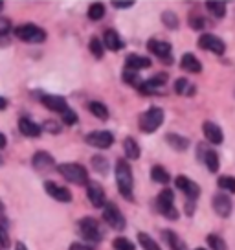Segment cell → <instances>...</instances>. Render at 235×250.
Wrapping results in <instances>:
<instances>
[{
    "instance_id": "2e32d148",
    "label": "cell",
    "mask_w": 235,
    "mask_h": 250,
    "mask_svg": "<svg viewBox=\"0 0 235 250\" xmlns=\"http://www.w3.org/2000/svg\"><path fill=\"white\" fill-rule=\"evenodd\" d=\"M202 133L206 136V140L213 144V146H220L224 142V133L217 124L213 122H204L202 124Z\"/></svg>"
},
{
    "instance_id": "e575fe53",
    "label": "cell",
    "mask_w": 235,
    "mask_h": 250,
    "mask_svg": "<svg viewBox=\"0 0 235 250\" xmlns=\"http://www.w3.org/2000/svg\"><path fill=\"white\" fill-rule=\"evenodd\" d=\"M162 22H164L165 28H169V30H176L178 28V17H176V13L175 11H164L162 13Z\"/></svg>"
},
{
    "instance_id": "f5cc1de1",
    "label": "cell",
    "mask_w": 235,
    "mask_h": 250,
    "mask_svg": "<svg viewBox=\"0 0 235 250\" xmlns=\"http://www.w3.org/2000/svg\"><path fill=\"white\" fill-rule=\"evenodd\" d=\"M2 8H4V4H2V2H0V9H2Z\"/></svg>"
},
{
    "instance_id": "7c38bea8",
    "label": "cell",
    "mask_w": 235,
    "mask_h": 250,
    "mask_svg": "<svg viewBox=\"0 0 235 250\" xmlns=\"http://www.w3.org/2000/svg\"><path fill=\"white\" fill-rule=\"evenodd\" d=\"M175 184H176V188L180 189L184 195L188 197V201H196L198 195H200V188H198V184L193 182L191 179H188V177H184V175L176 177V179H175Z\"/></svg>"
},
{
    "instance_id": "9c48e42d",
    "label": "cell",
    "mask_w": 235,
    "mask_h": 250,
    "mask_svg": "<svg viewBox=\"0 0 235 250\" xmlns=\"http://www.w3.org/2000/svg\"><path fill=\"white\" fill-rule=\"evenodd\" d=\"M85 142L92 147L109 149L114 144V134L109 133V131H92L85 136Z\"/></svg>"
},
{
    "instance_id": "f907efd6",
    "label": "cell",
    "mask_w": 235,
    "mask_h": 250,
    "mask_svg": "<svg viewBox=\"0 0 235 250\" xmlns=\"http://www.w3.org/2000/svg\"><path fill=\"white\" fill-rule=\"evenodd\" d=\"M15 250H28V249H26V245H24V243L19 241V243L15 245Z\"/></svg>"
},
{
    "instance_id": "ee69618b",
    "label": "cell",
    "mask_w": 235,
    "mask_h": 250,
    "mask_svg": "<svg viewBox=\"0 0 235 250\" xmlns=\"http://www.w3.org/2000/svg\"><path fill=\"white\" fill-rule=\"evenodd\" d=\"M9 247V235L4 230V227H0V249H8Z\"/></svg>"
},
{
    "instance_id": "5b68a950",
    "label": "cell",
    "mask_w": 235,
    "mask_h": 250,
    "mask_svg": "<svg viewBox=\"0 0 235 250\" xmlns=\"http://www.w3.org/2000/svg\"><path fill=\"white\" fill-rule=\"evenodd\" d=\"M79 234L85 237L88 243H99L103 239V230L99 227V223L92 217H85L78 223Z\"/></svg>"
},
{
    "instance_id": "8d00e7d4",
    "label": "cell",
    "mask_w": 235,
    "mask_h": 250,
    "mask_svg": "<svg viewBox=\"0 0 235 250\" xmlns=\"http://www.w3.org/2000/svg\"><path fill=\"white\" fill-rule=\"evenodd\" d=\"M189 26H191V30H196V31H200V30H204L206 26H208V21L204 19L200 13H191L189 15Z\"/></svg>"
},
{
    "instance_id": "8fae6325",
    "label": "cell",
    "mask_w": 235,
    "mask_h": 250,
    "mask_svg": "<svg viewBox=\"0 0 235 250\" xmlns=\"http://www.w3.org/2000/svg\"><path fill=\"white\" fill-rule=\"evenodd\" d=\"M86 197H88V201H90V204L94 208H103L107 204L105 189H103V186L99 182H90L88 180V184H86Z\"/></svg>"
},
{
    "instance_id": "3957f363",
    "label": "cell",
    "mask_w": 235,
    "mask_h": 250,
    "mask_svg": "<svg viewBox=\"0 0 235 250\" xmlns=\"http://www.w3.org/2000/svg\"><path fill=\"white\" fill-rule=\"evenodd\" d=\"M57 171L61 173V177H63L64 180H68L72 184H79V186L88 184V171H86L85 166L66 162V164L57 166Z\"/></svg>"
},
{
    "instance_id": "f35d334b",
    "label": "cell",
    "mask_w": 235,
    "mask_h": 250,
    "mask_svg": "<svg viewBox=\"0 0 235 250\" xmlns=\"http://www.w3.org/2000/svg\"><path fill=\"white\" fill-rule=\"evenodd\" d=\"M88 48H90V52L94 54L96 59H101L103 57V41L98 39V37H92L90 42H88Z\"/></svg>"
},
{
    "instance_id": "836d02e7",
    "label": "cell",
    "mask_w": 235,
    "mask_h": 250,
    "mask_svg": "<svg viewBox=\"0 0 235 250\" xmlns=\"http://www.w3.org/2000/svg\"><path fill=\"white\" fill-rule=\"evenodd\" d=\"M92 167H94V171L107 175L109 173V160L105 156H99V155L92 156Z\"/></svg>"
},
{
    "instance_id": "30bf717a",
    "label": "cell",
    "mask_w": 235,
    "mask_h": 250,
    "mask_svg": "<svg viewBox=\"0 0 235 250\" xmlns=\"http://www.w3.org/2000/svg\"><path fill=\"white\" fill-rule=\"evenodd\" d=\"M147 50H149L151 54H155L158 59H162L165 64H171L173 62V57H171V50L173 46L169 42H165V41H160V39H151L147 42Z\"/></svg>"
},
{
    "instance_id": "cb8c5ba5",
    "label": "cell",
    "mask_w": 235,
    "mask_h": 250,
    "mask_svg": "<svg viewBox=\"0 0 235 250\" xmlns=\"http://www.w3.org/2000/svg\"><path fill=\"white\" fill-rule=\"evenodd\" d=\"M123 151H125V156L131 158V160H138L141 155V149L138 146V142L134 140L133 136H127L125 142H123Z\"/></svg>"
},
{
    "instance_id": "60d3db41",
    "label": "cell",
    "mask_w": 235,
    "mask_h": 250,
    "mask_svg": "<svg viewBox=\"0 0 235 250\" xmlns=\"http://www.w3.org/2000/svg\"><path fill=\"white\" fill-rule=\"evenodd\" d=\"M61 118H63V124H66V125H74V124H78V114L74 112L72 109H66L61 114Z\"/></svg>"
},
{
    "instance_id": "74e56055",
    "label": "cell",
    "mask_w": 235,
    "mask_h": 250,
    "mask_svg": "<svg viewBox=\"0 0 235 250\" xmlns=\"http://www.w3.org/2000/svg\"><path fill=\"white\" fill-rule=\"evenodd\" d=\"M123 81H125L127 85L136 86V88H138V86L141 85V81H143V79L140 78V74H138V72L125 70V72H123Z\"/></svg>"
},
{
    "instance_id": "52a82bcc",
    "label": "cell",
    "mask_w": 235,
    "mask_h": 250,
    "mask_svg": "<svg viewBox=\"0 0 235 250\" xmlns=\"http://www.w3.org/2000/svg\"><path fill=\"white\" fill-rule=\"evenodd\" d=\"M103 221L114 230H125L127 227L125 215L121 213V210L114 203H107L103 206Z\"/></svg>"
},
{
    "instance_id": "277c9868",
    "label": "cell",
    "mask_w": 235,
    "mask_h": 250,
    "mask_svg": "<svg viewBox=\"0 0 235 250\" xmlns=\"http://www.w3.org/2000/svg\"><path fill=\"white\" fill-rule=\"evenodd\" d=\"M157 208L164 217L176 221L178 219V210L175 208V193L169 188H164L157 197Z\"/></svg>"
},
{
    "instance_id": "9a60e30c",
    "label": "cell",
    "mask_w": 235,
    "mask_h": 250,
    "mask_svg": "<svg viewBox=\"0 0 235 250\" xmlns=\"http://www.w3.org/2000/svg\"><path fill=\"white\" fill-rule=\"evenodd\" d=\"M44 189H46L48 195L52 197V199H55V201H59V203H70L72 201L70 189L64 186H59V184H55L52 180L44 182Z\"/></svg>"
},
{
    "instance_id": "f6af8a7d",
    "label": "cell",
    "mask_w": 235,
    "mask_h": 250,
    "mask_svg": "<svg viewBox=\"0 0 235 250\" xmlns=\"http://www.w3.org/2000/svg\"><path fill=\"white\" fill-rule=\"evenodd\" d=\"M44 129H46V131H50V133H54V134H57L59 131H61V127L55 124V122H52V120L44 122Z\"/></svg>"
},
{
    "instance_id": "4fadbf2b",
    "label": "cell",
    "mask_w": 235,
    "mask_h": 250,
    "mask_svg": "<svg viewBox=\"0 0 235 250\" xmlns=\"http://www.w3.org/2000/svg\"><path fill=\"white\" fill-rule=\"evenodd\" d=\"M165 81H167V74H157L155 78L141 81V85L138 86V90H140L141 94H145V96H149V94H157L165 86Z\"/></svg>"
},
{
    "instance_id": "7dc6e473",
    "label": "cell",
    "mask_w": 235,
    "mask_h": 250,
    "mask_svg": "<svg viewBox=\"0 0 235 250\" xmlns=\"http://www.w3.org/2000/svg\"><path fill=\"white\" fill-rule=\"evenodd\" d=\"M195 203L196 201H186V213H188V215H193V211H195Z\"/></svg>"
},
{
    "instance_id": "ba28073f",
    "label": "cell",
    "mask_w": 235,
    "mask_h": 250,
    "mask_svg": "<svg viewBox=\"0 0 235 250\" xmlns=\"http://www.w3.org/2000/svg\"><path fill=\"white\" fill-rule=\"evenodd\" d=\"M198 48H202L206 52H212L215 55H222L226 52V44H224V41L217 37V35H213V33H204L198 37Z\"/></svg>"
},
{
    "instance_id": "b9f144b4",
    "label": "cell",
    "mask_w": 235,
    "mask_h": 250,
    "mask_svg": "<svg viewBox=\"0 0 235 250\" xmlns=\"http://www.w3.org/2000/svg\"><path fill=\"white\" fill-rule=\"evenodd\" d=\"M9 31H11V21L6 17H0V37L8 35Z\"/></svg>"
},
{
    "instance_id": "c3c4849f",
    "label": "cell",
    "mask_w": 235,
    "mask_h": 250,
    "mask_svg": "<svg viewBox=\"0 0 235 250\" xmlns=\"http://www.w3.org/2000/svg\"><path fill=\"white\" fill-rule=\"evenodd\" d=\"M6 144H8V140H6V134H2V133H0V149H4V147H6Z\"/></svg>"
},
{
    "instance_id": "f1b7e54d",
    "label": "cell",
    "mask_w": 235,
    "mask_h": 250,
    "mask_svg": "<svg viewBox=\"0 0 235 250\" xmlns=\"http://www.w3.org/2000/svg\"><path fill=\"white\" fill-rule=\"evenodd\" d=\"M151 179L158 182V184H167L169 180H171V175L169 171L165 169L164 166H153V169H151Z\"/></svg>"
},
{
    "instance_id": "5bb4252c",
    "label": "cell",
    "mask_w": 235,
    "mask_h": 250,
    "mask_svg": "<svg viewBox=\"0 0 235 250\" xmlns=\"http://www.w3.org/2000/svg\"><path fill=\"white\" fill-rule=\"evenodd\" d=\"M212 206H213V210H215V213L222 219L230 217V213H232V210H234V204H232V201H230V197L224 195V193L213 195Z\"/></svg>"
},
{
    "instance_id": "ab89813d",
    "label": "cell",
    "mask_w": 235,
    "mask_h": 250,
    "mask_svg": "<svg viewBox=\"0 0 235 250\" xmlns=\"http://www.w3.org/2000/svg\"><path fill=\"white\" fill-rule=\"evenodd\" d=\"M112 249L114 250H136V247L133 245V241H129L127 237H116L112 241Z\"/></svg>"
},
{
    "instance_id": "4dcf8cb0",
    "label": "cell",
    "mask_w": 235,
    "mask_h": 250,
    "mask_svg": "<svg viewBox=\"0 0 235 250\" xmlns=\"http://www.w3.org/2000/svg\"><path fill=\"white\" fill-rule=\"evenodd\" d=\"M138 243L141 245V249L143 250H162L160 249V245H158L149 234H145V232H140V234H138Z\"/></svg>"
},
{
    "instance_id": "816d5d0a",
    "label": "cell",
    "mask_w": 235,
    "mask_h": 250,
    "mask_svg": "<svg viewBox=\"0 0 235 250\" xmlns=\"http://www.w3.org/2000/svg\"><path fill=\"white\" fill-rule=\"evenodd\" d=\"M0 211H4V204H2V201H0Z\"/></svg>"
},
{
    "instance_id": "db71d44e",
    "label": "cell",
    "mask_w": 235,
    "mask_h": 250,
    "mask_svg": "<svg viewBox=\"0 0 235 250\" xmlns=\"http://www.w3.org/2000/svg\"><path fill=\"white\" fill-rule=\"evenodd\" d=\"M2 164H4V160H2V158H0V166H2Z\"/></svg>"
},
{
    "instance_id": "681fc988",
    "label": "cell",
    "mask_w": 235,
    "mask_h": 250,
    "mask_svg": "<svg viewBox=\"0 0 235 250\" xmlns=\"http://www.w3.org/2000/svg\"><path fill=\"white\" fill-rule=\"evenodd\" d=\"M8 107V100L6 98H0V110H4Z\"/></svg>"
},
{
    "instance_id": "d6a6232c",
    "label": "cell",
    "mask_w": 235,
    "mask_h": 250,
    "mask_svg": "<svg viewBox=\"0 0 235 250\" xmlns=\"http://www.w3.org/2000/svg\"><path fill=\"white\" fill-rule=\"evenodd\" d=\"M217 186L220 189L228 191V193H235V177H232V175H222L217 180Z\"/></svg>"
},
{
    "instance_id": "d4e9b609",
    "label": "cell",
    "mask_w": 235,
    "mask_h": 250,
    "mask_svg": "<svg viewBox=\"0 0 235 250\" xmlns=\"http://www.w3.org/2000/svg\"><path fill=\"white\" fill-rule=\"evenodd\" d=\"M164 239H165V243L169 245V249L171 250H188V245L182 241L178 235L175 234L173 230H164Z\"/></svg>"
},
{
    "instance_id": "83f0119b",
    "label": "cell",
    "mask_w": 235,
    "mask_h": 250,
    "mask_svg": "<svg viewBox=\"0 0 235 250\" xmlns=\"http://www.w3.org/2000/svg\"><path fill=\"white\" fill-rule=\"evenodd\" d=\"M175 92L180 94V96H193L195 94V86L186 78H178L175 81Z\"/></svg>"
},
{
    "instance_id": "f546056e",
    "label": "cell",
    "mask_w": 235,
    "mask_h": 250,
    "mask_svg": "<svg viewBox=\"0 0 235 250\" xmlns=\"http://www.w3.org/2000/svg\"><path fill=\"white\" fill-rule=\"evenodd\" d=\"M88 110L94 114L98 120H109V109H107V105H103L101 102H90L88 103Z\"/></svg>"
},
{
    "instance_id": "7a4b0ae2",
    "label": "cell",
    "mask_w": 235,
    "mask_h": 250,
    "mask_svg": "<svg viewBox=\"0 0 235 250\" xmlns=\"http://www.w3.org/2000/svg\"><path fill=\"white\" fill-rule=\"evenodd\" d=\"M164 109H160V107H149V109L145 110V112H141L140 120H138V124H140V131L145 134H151L158 131V127L164 124Z\"/></svg>"
},
{
    "instance_id": "6da1fadb",
    "label": "cell",
    "mask_w": 235,
    "mask_h": 250,
    "mask_svg": "<svg viewBox=\"0 0 235 250\" xmlns=\"http://www.w3.org/2000/svg\"><path fill=\"white\" fill-rule=\"evenodd\" d=\"M116 182H118V189L119 193L133 201V189H134V179H133V171H131V166L125 158H119L116 162Z\"/></svg>"
},
{
    "instance_id": "603a6c76",
    "label": "cell",
    "mask_w": 235,
    "mask_h": 250,
    "mask_svg": "<svg viewBox=\"0 0 235 250\" xmlns=\"http://www.w3.org/2000/svg\"><path fill=\"white\" fill-rule=\"evenodd\" d=\"M165 142H167V146L173 147L175 151H186V149L189 147V140L186 136H182V134H175V133L165 134Z\"/></svg>"
},
{
    "instance_id": "4316f807",
    "label": "cell",
    "mask_w": 235,
    "mask_h": 250,
    "mask_svg": "<svg viewBox=\"0 0 235 250\" xmlns=\"http://www.w3.org/2000/svg\"><path fill=\"white\" fill-rule=\"evenodd\" d=\"M202 162L206 164V167H208V171L210 173H217L220 167V160H219V155L213 151V149H208L206 151V155H204Z\"/></svg>"
},
{
    "instance_id": "d6986e66",
    "label": "cell",
    "mask_w": 235,
    "mask_h": 250,
    "mask_svg": "<svg viewBox=\"0 0 235 250\" xmlns=\"http://www.w3.org/2000/svg\"><path fill=\"white\" fill-rule=\"evenodd\" d=\"M19 131H20L24 136H28V138H37V136H40V133H42V127L37 125L33 120H30V118H20V120H19Z\"/></svg>"
},
{
    "instance_id": "d590c367",
    "label": "cell",
    "mask_w": 235,
    "mask_h": 250,
    "mask_svg": "<svg viewBox=\"0 0 235 250\" xmlns=\"http://www.w3.org/2000/svg\"><path fill=\"white\" fill-rule=\"evenodd\" d=\"M206 241H208V245H210V249L212 250H228L226 241L217 234H210L208 237H206Z\"/></svg>"
},
{
    "instance_id": "bcb514c9",
    "label": "cell",
    "mask_w": 235,
    "mask_h": 250,
    "mask_svg": "<svg viewBox=\"0 0 235 250\" xmlns=\"http://www.w3.org/2000/svg\"><path fill=\"white\" fill-rule=\"evenodd\" d=\"M68 250H94L92 245H85V243H72Z\"/></svg>"
},
{
    "instance_id": "e0dca14e",
    "label": "cell",
    "mask_w": 235,
    "mask_h": 250,
    "mask_svg": "<svg viewBox=\"0 0 235 250\" xmlns=\"http://www.w3.org/2000/svg\"><path fill=\"white\" fill-rule=\"evenodd\" d=\"M145 68H151V59H149V57H143V55H138V54L127 55L125 70L140 72V70H145Z\"/></svg>"
},
{
    "instance_id": "ac0fdd59",
    "label": "cell",
    "mask_w": 235,
    "mask_h": 250,
    "mask_svg": "<svg viewBox=\"0 0 235 250\" xmlns=\"http://www.w3.org/2000/svg\"><path fill=\"white\" fill-rule=\"evenodd\" d=\"M40 102L44 103V107H48L50 110H54V112H61V114H63L66 109H68V105H66V100H64L63 96H55V94H44V96L40 98Z\"/></svg>"
},
{
    "instance_id": "7402d4cb",
    "label": "cell",
    "mask_w": 235,
    "mask_h": 250,
    "mask_svg": "<svg viewBox=\"0 0 235 250\" xmlns=\"http://www.w3.org/2000/svg\"><path fill=\"white\" fill-rule=\"evenodd\" d=\"M103 44L109 50H112V52H118V50L123 48V41H121V37H119V33L116 30H107L105 35H103Z\"/></svg>"
},
{
    "instance_id": "1f68e13d",
    "label": "cell",
    "mask_w": 235,
    "mask_h": 250,
    "mask_svg": "<svg viewBox=\"0 0 235 250\" xmlns=\"http://www.w3.org/2000/svg\"><path fill=\"white\" fill-rule=\"evenodd\" d=\"M103 17H105V4L94 2V4L88 6V19H92V21H101Z\"/></svg>"
},
{
    "instance_id": "11a10c76",
    "label": "cell",
    "mask_w": 235,
    "mask_h": 250,
    "mask_svg": "<svg viewBox=\"0 0 235 250\" xmlns=\"http://www.w3.org/2000/svg\"><path fill=\"white\" fill-rule=\"evenodd\" d=\"M196 250H206V249H196Z\"/></svg>"
},
{
    "instance_id": "ffe728a7",
    "label": "cell",
    "mask_w": 235,
    "mask_h": 250,
    "mask_svg": "<svg viewBox=\"0 0 235 250\" xmlns=\"http://www.w3.org/2000/svg\"><path fill=\"white\" fill-rule=\"evenodd\" d=\"M32 164L35 169H39V171H48L50 167H54V156L46 153V151H37L35 155H33V160Z\"/></svg>"
},
{
    "instance_id": "7bdbcfd3",
    "label": "cell",
    "mask_w": 235,
    "mask_h": 250,
    "mask_svg": "<svg viewBox=\"0 0 235 250\" xmlns=\"http://www.w3.org/2000/svg\"><path fill=\"white\" fill-rule=\"evenodd\" d=\"M112 6H114L116 9H127V8H133L134 2L133 0H114Z\"/></svg>"
},
{
    "instance_id": "8992f818",
    "label": "cell",
    "mask_w": 235,
    "mask_h": 250,
    "mask_svg": "<svg viewBox=\"0 0 235 250\" xmlns=\"http://www.w3.org/2000/svg\"><path fill=\"white\" fill-rule=\"evenodd\" d=\"M15 35L24 42H44L46 31L35 24H20L15 28Z\"/></svg>"
},
{
    "instance_id": "484cf974",
    "label": "cell",
    "mask_w": 235,
    "mask_h": 250,
    "mask_svg": "<svg viewBox=\"0 0 235 250\" xmlns=\"http://www.w3.org/2000/svg\"><path fill=\"white\" fill-rule=\"evenodd\" d=\"M206 9H208L215 19H224V17H226V2L208 0V2H206Z\"/></svg>"
},
{
    "instance_id": "44dd1931",
    "label": "cell",
    "mask_w": 235,
    "mask_h": 250,
    "mask_svg": "<svg viewBox=\"0 0 235 250\" xmlns=\"http://www.w3.org/2000/svg\"><path fill=\"white\" fill-rule=\"evenodd\" d=\"M180 68L186 72H191V74H200L202 72V62L196 59L193 54H184L180 59Z\"/></svg>"
}]
</instances>
